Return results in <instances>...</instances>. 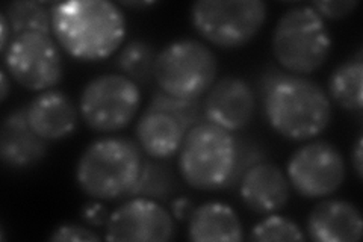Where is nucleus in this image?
<instances>
[{
    "label": "nucleus",
    "mask_w": 363,
    "mask_h": 242,
    "mask_svg": "<svg viewBox=\"0 0 363 242\" xmlns=\"http://www.w3.org/2000/svg\"><path fill=\"white\" fill-rule=\"evenodd\" d=\"M26 117L32 131L44 141H60L70 136L79 123V112L73 100L60 89L43 91L26 106Z\"/></svg>",
    "instance_id": "14"
},
{
    "label": "nucleus",
    "mask_w": 363,
    "mask_h": 242,
    "mask_svg": "<svg viewBox=\"0 0 363 242\" xmlns=\"http://www.w3.org/2000/svg\"><path fill=\"white\" fill-rule=\"evenodd\" d=\"M176 236L174 218L155 200L133 197L112 211L106 224V241L165 242Z\"/></svg>",
    "instance_id": "11"
},
{
    "label": "nucleus",
    "mask_w": 363,
    "mask_h": 242,
    "mask_svg": "<svg viewBox=\"0 0 363 242\" xmlns=\"http://www.w3.org/2000/svg\"><path fill=\"white\" fill-rule=\"evenodd\" d=\"M291 185L285 172L276 164L264 160L250 168L240 182V195L250 211L271 215L286 206Z\"/></svg>",
    "instance_id": "13"
},
{
    "label": "nucleus",
    "mask_w": 363,
    "mask_h": 242,
    "mask_svg": "<svg viewBox=\"0 0 363 242\" xmlns=\"http://www.w3.org/2000/svg\"><path fill=\"white\" fill-rule=\"evenodd\" d=\"M308 233L316 242H357L363 235L362 214L345 200H323L308 216Z\"/></svg>",
    "instance_id": "16"
},
{
    "label": "nucleus",
    "mask_w": 363,
    "mask_h": 242,
    "mask_svg": "<svg viewBox=\"0 0 363 242\" xmlns=\"http://www.w3.org/2000/svg\"><path fill=\"white\" fill-rule=\"evenodd\" d=\"M323 18L340 20L350 16L359 6L357 0H321L311 5Z\"/></svg>",
    "instance_id": "27"
},
{
    "label": "nucleus",
    "mask_w": 363,
    "mask_h": 242,
    "mask_svg": "<svg viewBox=\"0 0 363 242\" xmlns=\"http://www.w3.org/2000/svg\"><path fill=\"white\" fill-rule=\"evenodd\" d=\"M259 96L271 129L286 140H313L332 121L330 97L304 76L269 67L259 79Z\"/></svg>",
    "instance_id": "1"
},
{
    "label": "nucleus",
    "mask_w": 363,
    "mask_h": 242,
    "mask_svg": "<svg viewBox=\"0 0 363 242\" xmlns=\"http://www.w3.org/2000/svg\"><path fill=\"white\" fill-rule=\"evenodd\" d=\"M50 11L56 41L74 60H106L126 38V17L108 0H73L55 4Z\"/></svg>",
    "instance_id": "2"
},
{
    "label": "nucleus",
    "mask_w": 363,
    "mask_h": 242,
    "mask_svg": "<svg viewBox=\"0 0 363 242\" xmlns=\"http://www.w3.org/2000/svg\"><path fill=\"white\" fill-rule=\"evenodd\" d=\"M238 143L227 132L209 121L189 129L179 150V170L186 185L199 191L229 188L236 164Z\"/></svg>",
    "instance_id": "5"
},
{
    "label": "nucleus",
    "mask_w": 363,
    "mask_h": 242,
    "mask_svg": "<svg viewBox=\"0 0 363 242\" xmlns=\"http://www.w3.org/2000/svg\"><path fill=\"white\" fill-rule=\"evenodd\" d=\"M256 109L255 91L236 76L218 79L203 101L204 120L227 132H240L252 123Z\"/></svg>",
    "instance_id": "12"
},
{
    "label": "nucleus",
    "mask_w": 363,
    "mask_h": 242,
    "mask_svg": "<svg viewBox=\"0 0 363 242\" xmlns=\"http://www.w3.org/2000/svg\"><path fill=\"white\" fill-rule=\"evenodd\" d=\"M267 20L260 0H199L191 23L200 35L220 49H238L252 41Z\"/></svg>",
    "instance_id": "7"
},
{
    "label": "nucleus",
    "mask_w": 363,
    "mask_h": 242,
    "mask_svg": "<svg viewBox=\"0 0 363 242\" xmlns=\"http://www.w3.org/2000/svg\"><path fill=\"white\" fill-rule=\"evenodd\" d=\"M174 191L176 177L172 168L164 160L150 158L143 163L138 179L124 199L144 197L159 203H167L172 200Z\"/></svg>",
    "instance_id": "20"
},
{
    "label": "nucleus",
    "mask_w": 363,
    "mask_h": 242,
    "mask_svg": "<svg viewBox=\"0 0 363 242\" xmlns=\"http://www.w3.org/2000/svg\"><path fill=\"white\" fill-rule=\"evenodd\" d=\"M9 77L8 76V72L4 70L0 72V100L5 101L8 99V94H9V89H11V82H9Z\"/></svg>",
    "instance_id": "32"
},
{
    "label": "nucleus",
    "mask_w": 363,
    "mask_h": 242,
    "mask_svg": "<svg viewBox=\"0 0 363 242\" xmlns=\"http://www.w3.org/2000/svg\"><path fill=\"white\" fill-rule=\"evenodd\" d=\"M325 20L311 5L294 6L279 18L272 32V55L292 75H311L324 65L332 52Z\"/></svg>",
    "instance_id": "4"
},
{
    "label": "nucleus",
    "mask_w": 363,
    "mask_h": 242,
    "mask_svg": "<svg viewBox=\"0 0 363 242\" xmlns=\"http://www.w3.org/2000/svg\"><path fill=\"white\" fill-rule=\"evenodd\" d=\"M5 70L29 91L53 89L64 76L62 56L50 35L26 32L13 37L4 53Z\"/></svg>",
    "instance_id": "9"
},
{
    "label": "nucleus",
    "mask_w": 363,
    "mask_h": 242,
    "mask_svg": "<svg viewBox=\"0 0 363 242\" xmlns=\"http://www.w3.org/2000/svg\"><path fill=\"white\" fill-rule=\"evenodd\" d=\"M135 135L136 143L147 156L167 160L179 152L186 133L172 115L145 109L136 123Z\"/></svg>",
    "instance_id": "17"
},
{
    "label": "nucleus",
    "mask_w": 363,
    "mask_h": 242,
    "mask_svg": "<svg viewBox=\"0 0 363 242\" xmlns=\"http://www.w3.org/2000/svg\"><path fill=\"white\" fill-rule=\"evenodd\" d=\"M121 5L128 8H147L155 5V2H121Z\"/></svg>",
    "instance_id": "33"
},
{
    "label": "nucleus",
    "mask_w": 363,
    "mask_h": 242,
    "mask_svg": "<svg viewBox=\"0 0 363 242\" xmlns=\"http://www.w3.org/2000/svg\"><path fill=\"white\" fill-rule=\"evenodd\" d=\"M48 141L32 131L26 117V108L9 112L0 129V158L5 167L26 170L44 159Z\"/></svg>",
    "instance_id": "15"
},
{
    "label": "nucleus",
    "mask_w": 363,
    "mask_h": 242,
    "mask_svg": "<svg viewBox=\"0 0 363 242\" xmlns=\"http://www.w3.org/2000/svg\"><path fill=\"white\" fill-rule=\"evenodd\" d=\"M250 239L257 242L267 241H303L304 235L297 223L286 216L271 214L259 221L250 232Z\"/></svg>",
    "instance_id": "24"
},
{
    "label": "nucleus",
    "mask_w": 363,
    "mask_h": 242,
    "mask_svg": "<svg viewBox=\"0 0 363 242\" xmlns=\"http://www.w3.org/2000/svg\"><path fill=\"white\" fill-rule=\"evenodd\" d=\"M143 163V150L136 141L120 136L99 138L77 160V185L94 200L124 199L138 179Z\"/></svg>",
    "instance_id": "3"
},
{
    "label": "nucleus",
    "mask_w": 363,
    "mask_h": 242,
    "mask_svg": "<svg viewBox=\"0 0 363 242\" xmlns=\"http://www.w3.org/2000/svg\"><path fill=\"white\" fill-rule=\"evenodd\" d=\"M194 211V204L188 197H177L172 200V215L177 221L189 220V216Z\"/></svg>",
    "instance_id": "29"
},
{
    "label": "nucleus",
    "mask_w": 363,
    "mask_h": 242,
    "mask_svg": "<svg viewBox=\"0 0 363 242\" xmlns=\"http://www.w3.org/2000/svg\"><path fill=\"white\" fill-rule=\"evenodd\" d=\"M156 57L157 53L150 43L133 40L123 45L117 56V67L121 75L129 77L140 87L155 79Z\"/></svg>",
    "instance_id": "21"
},
{
    "label": "nucleus",
    "mask_w": 363,
    "mask_h": 242,
    "mask_svg": "<svg viewBox=\"0 0 363 242\" xmlns=\"http://www.w3.org/2000/svg\"><path fill=\"white\" fill-rule=\"evenodd\" d=\"M147 109L150 111H161L176 119L185 133L194 128V126L206 121L204 120L203 112V101L200 99H179L169 94H165L164 91L159 89L150 99Z\"/></svg>",
    "instance_id": "23"
},
{
    "label": "nucleus",
    "mask_w": 363,
    "mask_h": 242,
    "mask_svg": "<svg viewBox=\"0 0 363 242\" xmlns=\"http://www.w3.org/2000/svg\"><path fill=\"white\" fill-rule=\"evenodd\" d=\"M236 143H238L236 164H235L233 176L229 182V188L240 185L242 176L250 168L265 160V152L260 145L255 144L250 140H245V138H238V136H236Z\"/></svg>",
    "instance_id": "25"
},
{
    "label": "nucleus",
    "mask_w": 363,
    "mask_h": 242,
    "mask_svg": "<svg viewBox=\"0 0 363 242\" xmlns=\"http://www.w3.org/2000/svg\"><path fill=\"white\" fill-rule=\"evenodd\" d=\"M363 57L362 49L351 60L344 61L328 80V97L345 111L362 112L363 105Z\"/></svg>",
    "instance_id": "19"
},
{
    "label": "nucleus",
    "mask_w": 363,
    "mask_h": 242,
    "mask_svg": "<svg viewBox=\"0 0 363 242\" xmlns=\"http://www.w3.org/2000/svg\"><path fill=\"white\" fill-rule=\"evenodd\" d=\"M0 52H2V55L6 52L8 45H9V37L13 35V32H11V26L8 23V18L6 16L2 13L0 14Z\"/></svg>",
    "instance_id": "31"
},
{
    "label": "nucleus",
    "mask_w": 363,
    "mask_h": 242,
    "mask_svg": "<svg viewBox=\"0 0 363 242\" xmlns=\"http://www.w3.org/2000/svg\"><path fill=\"white\" fill-rule=\"evenodd\" d=\"M345 160L327 141H312L291 155L286 167L289 185L304 199H325L345 180Z\"/></svg>",
    "instance_id": "10"
},
{
    "label": "nucleus",
    "mask_w": 363,
    "mask_h": 242,
    "mask_svg": "<svg viewBox=\"0 0 363 242\" xmlns=\"http://www.w3.org/2000/svg\"><path fill=\"white\" fill-rule=\"evenodd\" d=\"M218 61L197 40H177L157 53L155 80L159 89L179 99H200L215 84Z\"/></svg>",
    "instance_id": "6"
},
{
    "label": "nucleus",
    "mask_w": 363,
    "mask_h": 242,
    "mask_svg": "<svg viewBox=\"0 0 363 242\" xmlns=\"http://www.w3.org/2000/svg\"><path fill=\"white\" fill-rule=\"evenodd\" d=\"M140 106V87L121 73L91 79L79 99V112L85 124L100 133H116L126 129Z\"/></svg>",
    "instance_id": "8"
},
{
    "label": "nucleus",
    "mask_w": 363,
    "mask_h": 242,
    "mask_svg": "<svg viewBox=\"0 0 363 242\" xmlns=\"http://www.w3.org/2000/svg\"><path fill=\"white\" fill-rule=\"evenodd\" d=\"M4 14L8 18L14 37L26 32H38L50 35L52 11L41 2H13L6 5Z\"/></svg>",
    "instance_id": "22"
},
{
    "label": "nucleus",
    "mask_w": 363,
    "mask_h": 242,
    "mask_svg": "<svg viewBox=\"0 0 363 242\" xmlns=\"http://www.w3.org/2000/svg\"><path fill=\"white\" fill-rule=\"evenodd\" d=\"M362 148H363V140H362V136H359L356 144H354L353 158H351V164H353V170H354L359 180H362V177H363V153H362Z\"/></svg>",
    "instance_id": "30"
},
{
    "label": "nucleus",
    "mask_w": 363,
    "mask_h": 242,
    "mask_svg": "<svg viewBox=\"0 0 363 242\" xmlns=\"http://www.w3.org/2000/svg\"><path fill=\"white\" fill-rule=\"evenodd\" d=\"M52 242H94L100 241V236L94 232L93 229L77 224H61L53 230V233L49 236Z\"/></svg>",
    "instance_id": "26"
},
{
    "label": "nucleus",
    "mask_w": 363,
    "mask_h": 242,
    "mask_svg": "<svg viewBox=\"0 0 363 242\" xmlns=\"http://www.w3.org/2000/svg\"><path fill=\"white\" fill-rule=\"evenodd\" d=\"M109 211L108 207L104 203L93 202L84 206V209L81 212L82 220L91 226V227H104L108 224L109 220Z\"/></svg>",
    "instance_id": "28"
},
{
    "label": "nucleus",
    "mask_w": 363,
    "mask_h": 242,
    "mask_svg": "<svg viewBox=\"0 0 363 242\" xmlns=\"http://www.w3.org/2000/svg\"><path fill=\"white\" fill-rule=\"evenodd\" d=\"M188 238L194 242H238L244 239L242 223L232 206L208 202L192 211L188 220Z\"/></svg>",
    "instance_id": "18"
}]
</instances>
